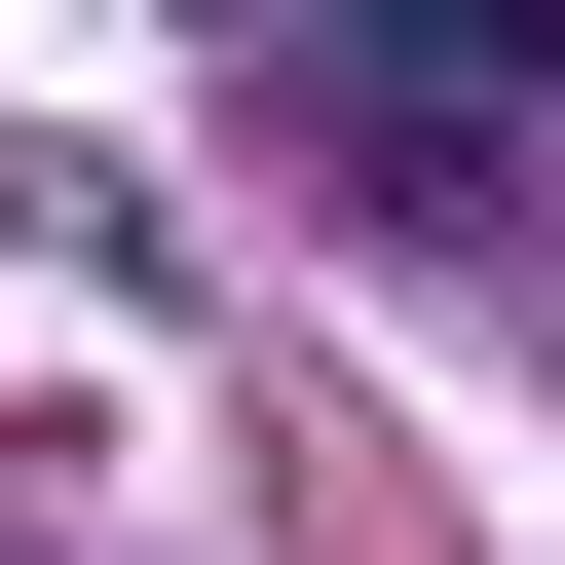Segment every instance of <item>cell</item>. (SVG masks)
<instances>
[{
    "label": "cell",
    "instance_id": "6da1fadb",
    "mask_svg": "<svg viewBox=\"0 0 565 565\" xmlns=\"http://www.w3.org/2000/svg\"><path fill=\"white\" fill-rule=\"evenodd\" d=\"M302 76H340L377 189H527L565 151V0H302Z\"/></svg>",
    "mask_w": 565,
    "mask_h": 565
}]
</instances>
